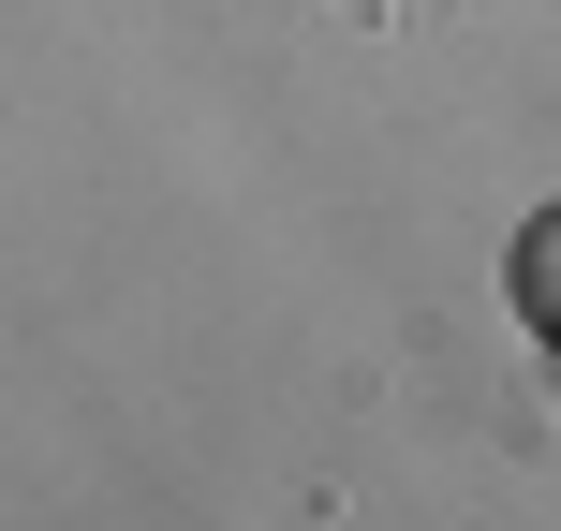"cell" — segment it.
<instances>
[{
    "label": "cell",
    "mask_w": 561,
    "mask_h": 531,
    "mask_svg": "<svg viewBox=\"0 0 561 531\" xmlns=\"http://www.w3.org/2000/svg\"><path fill=\"white\" fill-rule=\"evenodd\" d=\"M517 310H533V325L561 339V207H547L533 236H517Z\"/></svg>",
    "instance_id": "cell-1"
}]
</instances>
